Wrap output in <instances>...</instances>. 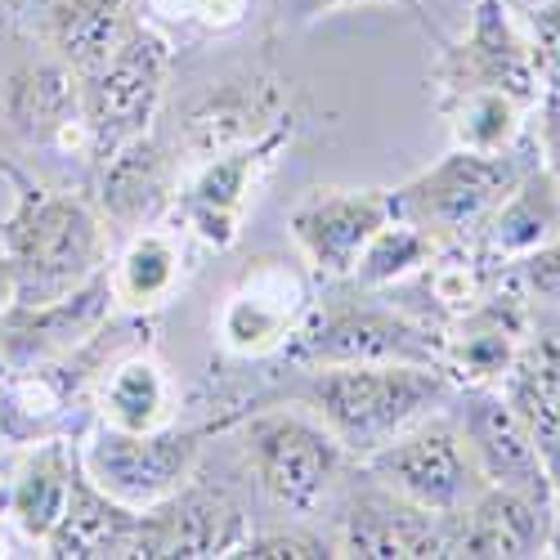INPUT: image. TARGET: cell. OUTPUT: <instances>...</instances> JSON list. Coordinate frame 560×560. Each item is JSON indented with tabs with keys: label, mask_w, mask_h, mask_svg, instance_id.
Wrapping results in <instances>:
<instances>
[{
	"label": "cell",
	"mask_w": 560,
	"mask_h": 560,
	"mask_svg": "<svg viewBox=\"0 0 560 560\" xmlns=\"http://www.w3.org/2000/svg\"><path fill=\"white\" fill-rule=\"evenodd\" d=\"M305 372L301 404L359 462L453 395V377L431 363H332Z\"/></svg>",
	"instance_id": "1"
},
{
	"label": "cell",
	"mask_w": 560,
	"mask_h": 560,
	"mask_svg": "<svg viewBox=\"0 0 560 560\" xmlns=\"http://www.w3.org/2000/svg\"><path fill=\"white\" fill-rule=\"evenodd\" d=\"M5 247L14 265V301L40 305L77 292L108 269V229L95 207L23 184L19 207L5 220Z\"/></svg>",
	"instance_id": "2"
},
{
	"label": "cell",
	"mask_w": 560,
	"mask_h": 560,
	"mask_svg": "<svg viewBox=\"0 0 560 560\" xmlns=\"http://www.w3.org/2000/svg\"><path fill=\"white\" fill-rule=\"evenodd\" d=\"M288 368L332 363H440V328L395 305H377V292H328L314 296L296 332L278 350Z\"/></svg>",
	"instance_id": "3"
},
{
	"label": "cell",
	"mask_w": 560,
	"mask_h": 560,
	"mask_svg": "<svg viewBox=\"0 0 560 560\" xmlns=\"http://www.w3.org/2000/svg\"><path fill=\"white\" fill-rule=\"evenodd\" d=\"M243 412L215 417L207 427H158V431H117V427H95L85 435L81 453V471L95 480L108 498H117L130 511H144L162 498H171L184 480L198 471L202 448L215 431L233 427Z\"/></svg>",
	"instance_id": "4"
},
{
	"label": "cell",
	"mask_w": 560,
	"mask_h": 560,
	"mask_svg": "<svg viewBox=\"0 0 560 560\" xmlns=\"http://www.w3.org/2000/svg\"><path fill=\"white\" fill-rule=\"evenodd\" d=\"M238 440L265 498L292 516H310L346 466V448L310 408H247Z\"/></svg>",
	"instance_id": "5"
},
{
	"label": "cell",
	"mask_w": 560,
	"mask_h": 560,
	"mask_svg": "<svg viewBox=\"0 0 560 560\" xmlns=\"http://www.w3.org/2000/svg\"><path fill=\"white\" fill-rule=\"evenodd\" d=\"M166 77H171V40L153 23H139L135 36L108 63L77 77L85 153L104 162L108 153L130 144V139L149 135L166 95Z\"/></svg>",
	"instance_id": "6"
},
{
	"label": "cell",
	"mask_w": 560,
	"mask_h": 560,
	"mask_svg": "<svg viewBox=\"0 0 560 560\" xmlns=\"http://www.w3.org/2000/svg\"><path fill=\"white\" fill-rule=\"evenodd\" d=\"M516 149L506 153H466L453 149L435 166H427L404 189H395V215L422 224L435 243H476L498 202L516 189V179L529 171Z\"/></svg>",
	"instance_id": "7"
},
{
	"label": "cell",
	"mask_w": 560,
	"mask_h": 560,
	"mask_svg": "<svg viewBox=\"0 0 560 560\" xmlns=\"http://www.w3.org/2000/svg\"><path fill=\"white\" fill-rule=\"evenodd\" d=\"M363 471L404 502L427 506L448 521L485 489V476L462 440V427L431 412L408 431H399L390 444H382L372 457H363Z\"/></svg>",
	"instance_id": "8"
},
{
	"label": "cell",
	"mask_w": 560,
	"mask_h": 560,
	"mask_svg": "<svg viewBox=\"0 0 560 560\" xmlns=\"http://www.w3.org/2000/svg\"><path fill=\"white\" fill-rule=\"evenodd\" d=\"M314 283L305 265L288 256H260L252 269L233 283L220 310V341L238 359H269L283 350V341L296 332V323L314 305Z\"/></svg>",
	"instance_id": "9"
},
{
	"label": "cell",
	"mask_w": 560,
	"mask_h": 560,
	"mask_svg": "<svg viewBox=\"0 0 560 560\" xmlns=\"http://www.w3.org/2000/svg\"><path fill=\"white\" fill-rule=\"evenodd\" d=\"M108 269L55 301H10L0 310V372H36L68 359L113 318Z\"/></svg>",
	"instance_id": "10"
},
{
	"label": "cell",
	"mask_w": 560,
	"mask_h": 560,
	"mask_svg": "<svg viewBox=\"0 0 560 560\" xmlns=\"http://www.w3.org/2000/svg\"><path fill=\"white\" fill-rule=\"evenodd\" d=\"M247 511L238 506L229 489L202 485L198 471L184 480L171 498L139 511V534H135V556L144 560H207V556H233L247 538Z\"/></svg>",
	"instance_id": "11"
},
{
	"label": "cell",
	"mask_w": 560,
	"mask_h": 560,
	"mask_svg": "<svg viewBox=\"0 0 560 560\" xmlns=\"http://www.w3.org/2000/svg\"><path fill=\"white\" fill-rule=\"evenodd\" d=\"M288 139H292V121L260 135V139H252V144H238L229 153L207 158L194 171V179L184 184V189H175V215L184 220V229H189L194 238H202L207 247H215V252L238 243L243 215H247V202L256 194V184H260L265 166L273 162V153L283 149Z\"/></svg>",
	"instance_id": "12"
},
{
	"label": "cell",
	"mask_w": 560,
	"mask_h": 560,
	"mask_svg": "<svg viewBox=\"0 0 560 560\" xmlns=\"http://www.w3.org/2000/svg\"><path fill=\"white\" fill-rule=\"evenodd\" d=\"M440 85H444V95H462V90H506V95H516L529 108L542 104L529 40L516 27V19H511L506 0H476L471 27H466V36L440 63Z\"/></svg>",
	"instance_id": "13"
},
{
	"label": "cell",
	"mask_w": 560,
	"mask_h": 560,
	"mask_svg": "<svg viewBox=\"0 0 560 560\" xmlns=\"http://www.w3.org/2000/svg\"><path fill=\"white\" fill-rule=\"evenodd\" d=\"M390 215L395 198L386 189H310L288 211V229L314 273L346 283L359 252Z\"/></svg>",
	"instance_id": "14"
},
{
	"label": "cell",
	"mask_w": 560,
	"mask_h": 560,
	"mask_svg": "<svg viewBox=\"0 0 560 560\" xmlns=\"http://www.w3.org/2000/svg\"><path fill=\"white\" fill-rule=\"evenodd\" d=\"M288 121H292L288 85L269 72H243V77H229V81L211 85L207 95L184 113L179 149L198 162H207L215 153L252 144V139L288 126Z\"/></svg>",
	"instance_id": "15"
},
{
	"label": "cell",
	"mask_w": 560,
	"mask_h": 560,
	"mask_svg": "<svg viewBox=\"0 0 560 560\" xmlns=\"http://www.w3.org/2000/svg\"><path fill=\"white\" fill-rule=\"evenodd\" d=\"M556 498L525 489L485 485L457 516L448 521V556L466 560H525L547 556Z\"/></svg>",
	"instance_id": "16"
},
{
	"label": "cell",
	"mask_w": 560,
	"mask_h": 560,
	"mask_svg": "<svg viewBox=\"0 0 560 560\" xmlns=\"http://www.w3.org/2000/svg\"><path fill=\"white\" fill-rule=\"evenodd\" d=\"M332 547L337 556L359 560H435L448 556V516L412 506L377 485V493H363L346 506Z\"/></svg>",
	"instance_id": "17"
},
{
	"label": "cell",
	"mask_w": 560,
	"mask_h": 560,
	"mask_svg": "<svg viewBox=\"0 0 560 560\" xmlns=\"http://www.w3.org/2000/svg\"><path fill=\"white\" fill-rule=\"evenodd\" d=\"M457 427L480 466L485 485H506V489H525L538 498H556L542 453L502 390H466V412Z\"/></svg>",
	"instance_id": "18"
},
{
	"label": "cell",
	"mask_w": 560,
	"mask_h": 560,
	"mask_svg": "<svg viewBox=\"0 0 560 560\" xmlns=\"http://www.w3.org/2000/svg\"><path fill=\"white\" fill-rule=\"evenodd\" d=\"M135 534H139V511H130L117 498H108L95 480L81 471V453H77L68 506H63L55 534L45 538L40 556H59V560L135 556Z\"/></svg>",
	"instance_id": "19"
},
{
	"label": "cell",
	"mask_w": 560,
	"mask_h": 560,
	"mask_svg": "<svg viewBox=\"0 0 560 560\" xmlns=\"http://www.w3.org/2000/svg\"><path fill=\"white\" fill-rule=\"evenodd\" d=\"M502 395L529 427L542 466L551 476V493L560 489V332H529L516 363H511Z\"/></svg>",
	"instance_id": "20"
},
{
	"label": "cell",
	"mask_w": 560,
	"mask_h": 560,
	"mask_svg": "<svg viewBox=\"0 0 560 560\" xmlns=\"http://www.w3.org/2000/svg\"><path fill=\"white\" fill-rule=\"evenodd\" d=\"M100 207L113 224L149 229L166 207H175V175L153 135H139L100 162Z\"/></svg>",
	"instance_id": "21"
},
{
	"label": "cell",
	"mask_w": 560,
	"mask_h": 560,
	"mask_svg": "<svg viewBox=\"0 0 560 560\" xmlns=\"http://www.w3.org/2000/svg\"><path fill=\"white\" fill-rule=\"evenodd\" d=\"M72 471H77V444L68 435H50L40 444H27V453L14 462L10 525L36 551L45 547V538L55 534V525L63 516L68 489H72Z\"/></svg>",
	"instance_id": "22"
},
{
	"label": "cell",
	"mask_w": 560,
	"mask_h": 560,
	"mask_svg": "<svg viewBox=\"0 0 560 560\" xmlns=\"http://www.w3.org/2000/svg\"><path fill=\"white\" fill-rule=\"evenodd\" d=\"M560 233V179L551 166H529L516 189H511L498 211L489 215V224L480 229V238L471 247H480L485 260L506 265V260H521L534 247L551 243Z\"/></svg>",
	"instance_id": "23"
},
{
	"label": "cell",
	"mask_w": 560,
	"mask_h": 560,
	"mask_svg": "<svg viewBox=\"0 0 560 560\" xmlns=\"http://www.w3.org/2000/svg\"><path fill=\"white\" fill-rule=\"evenodd\" d=\"M139 23H144V14H139L135 0H59L50 32L63 68L72 77H85L108 63L135 36Z\"/></svg>",
	"instance_id": "24"
},
{
	"label": "cell",
	"mask_w": 560,
	"mask_h": 560,
	"mask_svg": "<svg viewBox=\"0 0 560 560\" xmlns=\"http://www.w3.org/2000/svg\"><path fill=\"white\" fill-rule=\"evenodd\" d=\"M100 422L117 431H158L171 422V382L149 350H130L104 372Z\"/></svg>",
	"instance_id": "25"
},
{
	"label": "cell",
	"mask_w": 560,
	"mask_h": 560,
	"mask_svg": "<svg viewBox=\"0 0 560 560\" xmlns=\"http://www.w3.org/2000/svg\"><path fill=\"white\" fill-rule=\"evenodd\" d=\"M108 283H113V301L126 314H153L158 305H166L179 283L175 238H166L162 229H139L117 256V265L108 269Z\"/></svg>",
	"instance_id": "26"
},
{
	"label": "cell",
	"mask_w": 560,
	"mask_h": 560,
	"mask_svg": "<svg viewBox=\"0 0 560 560\" xmlns=\"http://www.w3.org/2000/svg\"><path fill=\"white\" fill-rule=\"evenodd\" d=\"M453 144L466 153H506L521 144L529 104H521L506 90H462V95H444Z\"/></svg>",
	"instance_id": "27"
},
{
	"label": "cell",
	"mask_w": 560,
	"mask_h": 560,
	"mask_svg": "<svg viewBox=\"0 0 560 560\" xmlns=\"http://www.w3.org/2000/svg\"><path fill=\"white\" fill-rule=\"evenodd\" d=\"M440 247H444V243H435L422 224H412V220H404V215H390V220L368 238V247L359 252L350 283H354L359 292H386V288H395V283H408L417 269L435 260Z\"/></svg>",
	"instance_id": "28"
},
{
	"label": "cell",
	"mask_w": 560,
	"mask_h": 560,
	"mask_svg": "<svg viewBox=\"0 0 560 560\" xmlns=\"http://www.w3.org/2000/svg\"><path fill=\"white\" fill-rule=\"evenodd\" d=\"M525 40L542 100H560V0H547L525 14Z\"/></svg>",
	"instance_id": "29"
},
{
	"label": "cell",
	"mask_w": 560,
	"mask_h": 560,
	"mask_svg": "<svg viewBox=\"0 0 560 560\" xmlns=\"http://www.w3.org/2000/svg\"><path fill=\"white\" fill-rule=\"evenodd\" d=\"M233 556L247 560H318V556H337V547L318 534L305 529H265V534H247Z\"/></svg>",
	"instance_id": "30"
},
{
	"label": "cell",
	"mask_w": 560,
	"mask_h": 560,
	"mask_svg": "<svg viewBox=\"0 0 560 560\" xmlns=\"http://www.w3.org/2000/svg\"><path fill=\"white\" fill-rule=\"evenodd\" d=\"M516 278H521V288L529 301H547V305H560V233L551 243L534 247L529 256H521L516 265Z\"/></svg>",
	"instance_id": "31"
},
{
	"label": "cell",
	"mask_w": 560,
	"mask_h": 560,
	"mask_svg": "<svg viewBox=\"0 0 560 560\" xmlns=\"http://www.w3.org/2000/svg\"><path fill=\"white\" fill-rule=\"evenodd\" d=\"M162 10H175V14H189V19H207L215 27L224 23H238V10L243 0H158Z\"/></svg>",
	"instance_id": "32"
},
{
	"label": "cell",
	"mask_w": 560,
	"mask_h": 560,
	"mask_svg": "<svg viewBox=\"0 0 560 560\" xmlns=\"http://www.w3.org/2000/svg\"><path fill=\"white\" fill-rule=\"evenodd\" d=\"M542 113H547V166L556 171V179H560V100H542L538 104Z\"/></svg>",
	"instance_id": "33"
},
{
	"label": "cell",
	"mask_w": 560,
	"mask_h": 560,
	"mask_svg": "<svg viewBox=\"0 0 560 560\" xmlns=\"http://www.w3.org/2000/svg\"><path fill=\"white\" fill-rule=\"evenodd\" d=\"M354 5H395V0H301L305 19H314V14H332V10H354Z\"/></svg>",
	"instance_id": "34"
},
{
	"label": "cell",
	"mask_w": 560,
	"mask_h": 560,
	"mask_svg": "<svg viewBox=\"0 0 560 560\" xmlns=\"http://www.w3.org/2000/svg\"><path fill=\"white\" fill-rule=\"evenodd\" d=\"M547 556H560V489H556V516H551V538H547Z\"/></svg>",
	"instance_id": "35"
},
{
	"label": "cell",
	"mask_w": 560,
	"mask_h": 560,
	"mask_svg": "<svg viewBox=\"0 0 560 560\" xmlns=\"http://www.w3.org/2000/svg\"><path fill=\"white\" fill-rule=\"evenodd\" d=\"M506 5H511V0H506Z\"/></svg>",
	"instance_id": "36"
}]
</instances>
